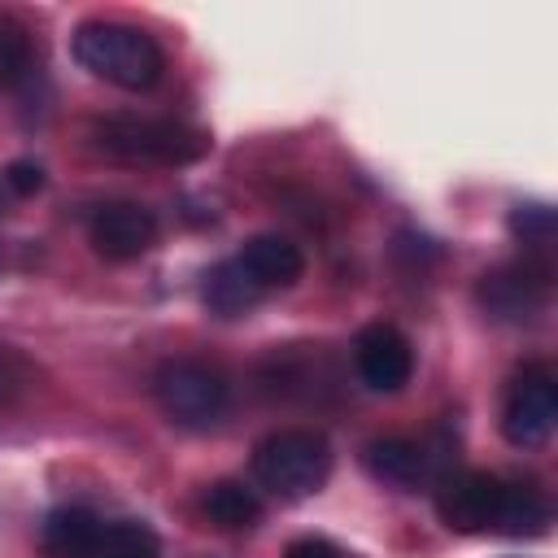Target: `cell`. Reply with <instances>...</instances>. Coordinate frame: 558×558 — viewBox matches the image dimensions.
<instances>
[{
  "mask_svg": "<svg viewBox=\"0 0 558 558\" xmlns=\"http://www.w3.org/2000/svg\"><path fill=\"white\" fill-rule=\"evenodd\" d=\"M436 514L458 536H545L549 501L527 480L493 471H445L436 480Z\"/></svg>",
  "mask_w": 558,
  "mask_h": 558,
  "instance_id": "1",
  "label": "cell"
},
{
  "mask_svg": "<svg viewBox=\"0 0 558 558\" xmlns=\"http://www.w3.org/2000/svg\"><path fill=\"white\" fill-rule=\"evenodd\" d=\"M70 52L92 78H100L109 87H122V92H148L166 74L161 44L144 26L118 22V17L78 22L74 35H70Z\"/></svg>",
  "mask_w": 558,
  "mask_h": 558,
  "instance_id": "2",
  "label": "cell"
},
{
  "mask_svg": "<svg viewBox=\"0 0 558 558\" xmlns=\"http://www.w3.org/2000/svg\"><path fill=\"white\" fill-rule=\"evenodd\" d=\"M92 140L105 157L126 166H192L209 153V131L179 118H144V113H109L92 126Z\"/></svg>",
  "mask_w": 558,
  "mask_h": 558,
  "instance_id": "3",
  "label": "cell"
},
{
  "mask_svg": "<svg viewBox=\"0 0 558 558\" xmlns=\"http://www.w3.org/2000/svg\"><path fill=\"white\" fill-rule=\"evenodd\" d=\"M253 480L279 501L314 497L331 480V445L314 427H279L253 445Z\"/></svg>",
  "mask_w": 558,
  "mask_h": 558,
  "instance_id": "4",
  "label": "cell"
},
{
  "mask_svg": "<svg viewBox=\"0 0 558 558\" xmlns=\"http://www.w3.org/2000/svg\"><path fill=\"white\" fill-rule=\"evenodd\" d=\"M153 397H157L161 414L174 427H187V432H209L231 410L227 375L218 366H209V362H196V357L161 362L157 375H153Z\"/></svg>",
  "mask_w": 558,
  "mask_h": 558,
  "instance_id": "5",
  "label": "cell"
},
{
  "mask_svg": "<svg viewBox=\"0 0 558 558\" xmlns=\"http://www.w3.org/2000/svg\"><path fill=\"white\" fill-rule=\"evenodd\" d=\"M549 292H554L549 262H541V257H532V253L484 270L480 283H475L480 310H484L493 323H506V327H532V323L549 310Z\"/></svg>",
  "mask_w": 558,
  "mask_h": 558,
  "instance_id": "6",
  "label": "cell"
},
{
  "mask_svg": "<svg viewBox=\"0 0 558 558\" xmlns=\"http://www.w3.org/2000/svg\"><path fill=\"white\" fill-rule=\"evenodd\" d=\"M558 423V379L545 362H527L501 397V436L514 449H541Z\"/></svg>",
  "mask_w": 558,
  "mask_h": 558,
  "instance_id": "7",
  "label": "cell"
},
{
  "mask_svg": "<svg viewBox=\"0 0 558 558\" xmlns=\"http://www.w3.org/2000/svg\"><path fill=\"white\" fill-rule=\"evenodd\" d=\"M87 240L105 262H135L157 244V214L140 201H100L87 218Z\"/></svg>",
  "mask_w": 558,
  "mask_h": 558,
  "instance_id": "8",
  "label": "cell"
},
{
  "mask_svg": "<svg viewBox=\"0 0 558 558\" xmlns=\"http://www.w3.org/2000/svg\"><path fill=\"white\" fill-rule=\"evenodd\" d=\"M353 371L371 392H401L414 375V344L392 323H366L353 336Z\"/></svg>",
  "mask_w": 558,
  "mask_h": 558,
  "instance_id": "9",
  "label": "cell"
},
{
  "mask_svg": "<svg viewBox=\"0 0 558 558\" xmlns=\"http://www.w3.org/2000/svg\"><path fill=\"white\" fill-rule=\"evenodd\" d=\"M235 266L244 270V279H248L262 296H270V292L292 288V283L305 275V253H301V244H292L288 235L262 231V235H248V240L240 244Z\"/></svg>",
  "mask_w": 558,
  "mask_h": 558,
  "instance_id": "10",
  "label": "cell"
},
{
  "mask_svg": "<svg viewBox=\"0 0 558 558\" xmlns=\"http://www.w3.org/2000/svg\"><path fill=\"white\" fill-rule=\"evenodd\" d=\"M427 462H432L427 449L418 440H410V436H375V440L362 445L366 475L388 484V488H401V493H410V488H418L427 480Z\"/></svg>",
  "mask_w": 558,
  "mask_h": 558,
  "instance_id": "11",
  "label": "cell"
},
{
  "mask_svg": "<svg viewBox=\"0 0 558 558\" xmlns=\"http://www.w3.org/2000/svg\"><path fill=\"white\" fill-rule=\"evenodd\" d=\"M100 514H92L87 506H57L44 514L39 541L52 558H87L96 536H100Z\"/></svg>",
  "mask_w": 558,
  "mask_h": 558,
  "instance_id": "12",
  "label": "cell"
},
{
  "mask_svg": "<svg viewBox=\"0 0 558 558\" xmlns=\"http://www.w3.org/2000/svg\"><path fill=\"white\" fill-rule=\"evenodd\" d=\"M201 514L222 532H253L262 523V497L244 480H214L201 493Z\"/></svg>",
  "mask_w": 558,
  "mask_h": 558,
  "instance_id": "13",
  "label": "cell"
},
{
  "mask_svg": "<svg viewBox=\"0 0 558 558\" xmlns=\"http://www.w3.org/2000/svg\"><path fill=\"white\" fill-rule=\"evenodd\" d=\"M201 301H205V310L218 314V318H244V314L262 301V292L244 279V270L235 266V257H227V262H218V266L205 270Z\"/></svg>",
  "mask_w": 558,
  "mask_h": 558,
  "instance_id": "14",
  "label": "cell"
},
{
  "mask_svg": "<svg viewBox=\"0 0 558 558\" xmlns=\"http://www.w3.org/2000/svg\"><path fill=\"white\" fill-rule=\"evenodd\" d=\"M35 78V35L22 17L0 13V92H17Z\"/></svg>",
  "mask_w": 558,
  "mask_h": 558,
  "instance_id": "15",
  "label": "cell"
},
{
  "mask_svg": "<svg viewBox=\"0 0 558 558\" xmlns=\"http://www.w3.org/2000/svg\"><path fill=\"white\" fill-rule=\"evenodd\" d=\"M87 558H161V541L140 519H113L100 527Z\"/></svg>",
  "mask_w": 558,
  "mask_h": 558,
  "instance_id": "16",
  "label": "cell"
},
{
  "mask_svg": "<svg viewBox=\"0 0 558 558\" xmlns=\"http://www.w3.org/2000/svg\"><path fill=\"white\" fill-rule=\"evenodd\" d=\"M506 227H510V235H514L532 257H541V253L554 244L558 218H554V209H549L545 201H519V205L510 209Z\"/></svg>",
  "mask_w": 558,
  "mask_h": 558,
  "instance_id": "17",
  "label": "cell"
},
{
  "mask_svg": "<svg viewBox=\"0 0 558 558\" xmlns=\"http://www.w3.org/2000/svg\"><path fill=\"white\" fill-rule=\"evenodd\" d=\"M4 183H9L17 196H35V192L44 187V166H39V161H31V157H22V161H9V170H4Z\"/></svg>",
  "mask_w": 558,
  "mask_h": 558,
  "instance_id": "18",
  "label": "cell"
},
{
  "mask_svg": "<svg viewBox=\"0 0 558 558\" xmlns=\"http://www.w3.org/2000/svg\"><path fill=\"white\" fill-rule=\"evenodd\" d=\"M283 558H349L336 541H327V536H296V541H288V549H283Z\"/></svg>",
  "mask_w": 558,
  "mask_h": 558,
  "instance_id": "19",
  "label": "cell"
}]
</instances>
